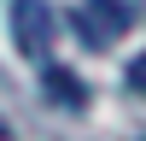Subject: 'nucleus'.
Listing matches in <instances>:
<instances>
[{
    "instance_id": "obj_1",
    "label": "nucleus",
    "mask_w": 146,
    "mask_h": 141,
    "mask_svg": "<svg viewBox=\"0 0 146 141\" xmlns=\"http://www.w3.org/2000/svg\"><path fill=\"white\" fill-rule=\"evenodd\" d=\"M129 23H135V12H129L123 0H88V6L70 12V30H76L88 47H111V41H123Z\"/></svg>"
},
{
    "instance_id": "obj_2",
    "label": "nucleus",
    "mask_w": 146,
    "mask_h": 141,
    "mask_svg": "<svg viewBox=\"0 0 146 141\" xmlns=\"http://www.w3.org/2000/svg\"><path fill=\"white\" fill-rule=\"evenodd\" d=\"M53 6L47 0H12V41H18V53H29V59H47L53 53Z\"/></svg>"
},
{
    "instance_id": "obj_3",
    "label": "nucleus",
    "mask_w": 146,
    "mask_h": 141,
    "mask_svg": "<svg viewBox=\"0 0 146 141\" xmlns=\"http://www.w3.org/2000/svg\"><path fill=\"white\" fill-rule=\"evenodd\" d=\"M41 94H47V100H58V106H70V112L88 106V88L76 82V70H70V65H41Z\"/></svg>"
},
{
    "instance_id": "obj_4",
    "label": "nucleus",
    "mask_w": 146,
    "mask_h": 141,
    "mask_svg": "<svg viewBox=\"0 0 146 141\" xmlns=\"http://www.w3.org/2000/svg\"><path fill=\"white\" fill-rule=\"evenodd\" d=\"M129 88H140V94H146V53L135 59V65H129Z\"/></svg>"
},
{
    "instance_id": "obj_5",
    "label": "nucleus",
    "mask_w": 146,
    "mask_h": 141,
    "mask_svg": "<svg viewBox=\"0 0 146 141\" xmlns=\"http://www.w3.org/2000/svg\"><path fill=\"white\" fill-rule=\"evenodd\" d=\"M0 141H12V129H6V124H0Z\"/></svg>"
}]
</instances>
